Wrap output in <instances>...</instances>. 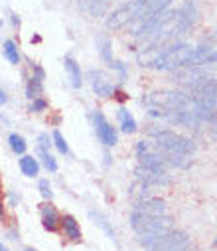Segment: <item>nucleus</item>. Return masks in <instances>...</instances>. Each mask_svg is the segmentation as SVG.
Masks as SVG:
<instances>
[{
	"label": "nucleus",
	"instance_id": "obj_1",
	"mask_svg": "<svg viewBox=\"0 0 217 251\" xmlns=\"http://www.w3.org/2000/svg\"><path fill=\"white\" fill-rule=\"evenodd\" d=\"M192 51H193V46H190V44L168 46V48L158 51V55L154 57L150 68L156 70V72H172V70H178V68H186Z\"/></svg>",
	"mask_w": 217,
	"mask_h": 251
},
{
	"label": "nucleus",
	"instance_id": "obj_2",
	"mask_svg": "<svg viewBox=\"0 0 217 251\" xmlns=\"http://www.w3.org/2000/svg\"><path fill=\"white\" fill-rule=\"evenodd\" d=\"M188 233L182 229H168L162 233H154V235H142L140 243L144 247V251H174L178 247L188 245Z\"/></svg>",
	"mask_w": 217,
	"mask_h": 251
},
{
	"label": "nucleus",
	"instance_id": "obj_3",
	"mask_svg": "<svg viewBox=\"0 0 217 251\" xmlns=\"http://www.w3.org/2000/svg\"><path fill=\"white\" fill-rule=\"evenodd\" d=\"M130 227L134 229L136 235H154V233H162L174 227V220L172 216H146L140 214L136 210H132L130 214Z\"/></svg>",
	"mask_w": 217,
	"mask_h": 251
},
{
	"label": "nucleus",
	"instance_id": "obj_4",
	"mask_svg": "<svg viewBox=\"0 0 217 251\" xmlns=\"http://www.w3.org/2000/svg\"><path fill=\"white\" fill-rule=\"evenodd\" d=\"M148 135L154 139L156 147H162L166 151L172 152H180V154H193L195 152V145L192 139L176 133V131H168V129H150Z\"/></svg>",
	"mask_w": 217,
	"mask_h": 251
},
{
	"label": "nucleus",
	"instance_id": "obj_5",
	"mask_svg": "<svg viewBox=\"0 0 217 251\" xmlns=\"http://www.w3.org/2000/svg\"><path fill=\"white\" fill-rule=\"evenodd\" d=\"M134 176L138 182L146 184L150 188H168L172 184L168 170H152V168H144L140 164L134 168Z\"/></svg>",
	"mask_w": 217,
	"mask_h": 251
},
{
	"label": "nucleus",
	"instance_id": "obj_6",
	"mask_svg": "<svg viewBox=\"0 0 217 251\" xmlns=\"http://www.w3.org/2000/svg\"><path fill=\"white\" fill-rule=\"evenodd\" d=\"M93 123H95V133L99 137V141L105 147H115L119 143V135L115 131V127H111V123L105 119V115L101 111H95L93 115Z\"/></svg>",
	"mask_w": 217,
	"mask_h": 251
},
{
	"label": "nucleus",
	"instance_id": "obj_7",
	"mask_svg": "<svg viewBox=\"0 0 217 251\" xmlns=\"http://www.w3.org/2000/svg\"><path fill=\"white\" fill-rule=\"evenodd\" d=\"M136 12H138V6H136L134 2L124 4V6H121V8H117V10H113V12L109 14L105 26H107L109 30H121V28H124V26L134 18Z\"/></svg>",
	"mask_w": 217,
	"mask_h": 251
},
{
	"label": "nucleus",
	"instance_id": "obj_8",
	"mask_svg": "<svg viewBox=\"0 0 217 251\" xmlns=\"http://www.w3.org/2000/svg\"><path fill=\"white\" fill-rule=\"evenodd\" d=\"M134 210L140 214H146V216H166L168 214V204L162 198H146V200H140L134 202Z\"/></svg>",
	"mask_w": 217,
	"mask_h": 251
},
{
	"label": "nucleus",
	"instance_id": "obj_9",
	"mask_svg": "<svg viewBox=\"0 0 217 251\" xmlns=\"http://www.w3.org/2000/svg\"><path fill=\"white\" fill-rule=\"evenodd\" d=\"M89 77H91V85H93V91L97 93V97H113V91H115V85L111 81V77L103 72H89Z\"/></svg>",
	"mask_w": 217,
	"mask_h": 251
},
{
	"label": "nucleus",
	"instance_id": "obj_10",
	"mask_svg": "<svg viewBox=\"0 0 217 251\" xmlns=\"http://www.w3.org/2000/svg\"><path fill=\"white\" fill-rule=\"evenodd\" d=\"M44 79H46L44 68H42V66H34V75L30 77L28 87H26V97H28V99L40 97V93H42V89H44Z\"/></svg>",
	"mask_w": 217,
	"mask_h": 251
},
{
	"label": "nucleus",
	"instance_id": "obj_11",
	"mask_svg": "<svg viewBox=\"0 0 217 251\" xmlns=\"http://www.w3.org/2000/svg\"><path fill=\"white\" fill-rule=\"evenodd\" d=\"M59 226H61L63 235L69 241H81V227H79V224H77V220L73 216L65 214L63 218H59Z\"/></svg>",
	"mask_w": 217,
	"mask_h": 251
},
{
	"label": "nucleus",
	"instance_id": "obj_12",
	"mask_svg": "<svg viewBox=\"0 0 217 251\" xmlns=\"http://www.w3.org/2000/svg\"><path fill=\"white\" fill-rule=\"evenodd\" d=\"M40 210H42V226L48 231H57V227H59V214H57V210L51 204H42Z\"/></svg>",
	"mask_w": 217,
	"mask_h": 251
},
{
	"label": "nucleus",
	"instance_id": "obj_13",
	"mask_svg": "<svg viewBox=\"0 0 217 251\" xmlns=\"http://www.w3.org/2000/svg\"><path fill=\"white\" fill-rule=\"evenodd\" d=\"M63 64H65V72L69 74V79H71V85H73L75 89H79L81 87V70H79V66H77V61L71 57V55H65V59H63Z\"/></svg>",
	"mask_w": 217,
	"mask_h": 251
},
{
	"label": "nucleus",
	"instance_id": "obj_14",
	"mask_svg": "<svg viewBox=\"0 0 217 251\" xmlns=\"http://www.w3.org/2000/svg\"><path fill=\"white\" fill-rule=\"evenodd\" d=\"M20 170H22V174H26V176H30V178L38 176V172H40V162H38V158L30 156V154H22V158H20Z\"/></svg>",
	"mask_w": 217,
	"mask_h": 251
},
{
	"label": "nucleus",
	"instance_id": "obj_15",
	"mask_svg": "<svg viewBox=\"0 0 217 251\" xmlns=\"http://www.w3.org/2000/svg\"><path fill=\"white\" fill-rule=\"evenodd\" d=\"M119 119H121V131L122 133H126V135L136 133V121L126 109H119Z\"/></svg>",
	"mask_w": 217,
	"mask_h": 251
},
{
	"label": "nucleus",
	"instance_id": "obj_16",
	"mask_svg": "<svg viewBox=\"0 0 217 251\" xmlns=\"http://www.w3.org/2000/svg\"><path fill=\"white\" fill-rule=\"evenodd\" d=\"M128 194H130V198H132L134 202H140V200L150 198V196H152V190H150V186H146V184H142V182L136 180V184L130 188Z\"/></svg>",
	"mask_w": 217,
	"mask_h": 251
},
{
	"label": "nucleus",
	"instance_id": "obj_17",
	"mask_svg": "<svg viewBox=\"0 0 217 251\" xmlns=\"http://www.w3.org/2000/svg\"><path fill=\"white\" fill-rule=\"evenodd\" d=\"M4 55H6V59L10 61V64H14V66H18L20 64V51H18V46H16V42L14 40H6L4 42Z\"/></svg>",
	"mask_w": 217,
	"mask_h": 251
},
{
	"label": "nucleus",
	"instance_id": "obj_18",
	"mask_svg": "<svg viewBox=\"0 0 217 251\" xmlns=\"http://www.w3.org/2000/svg\"><path fill=\"white\" fill-rule=\"evenodd\" d=\"M38 156L42 160V164L49 170V172H55L57 170V160L49 154V149H44V147H38Z\"/></svg>",
	"mask_w": 217,
	"mask_h": 251
},
{
	"label": "nucleus",
	"instance_id": "obj_19",
	"mask_svg": "<svg viewBox=\"0 0 217 251\" xmlns=\"http://www.w3.org/2000/svg\"><path fill=\"white\" fill-rule=\"evenodd\" d=\"M8 145H10V149H12L16 154H24L26 149H28L26 139H24L22 135H18V133H12V135L8 137Z\"/></svg>",
	"mask_w": 217,
	"mask_h": 251
},
{
	"label": "nucleus",
	"instance_id": "obj_20",
	"mask_svg": "<svg viewBox=\"0 0 217 251\" xmlns=\"http://www.w3.org/2000/svg\"><path fill=\"white\" fill-rule=\"evenodd\" d=\"M97 48H99V51H101V57L107 61V64L111 66L113 64V55H111V42L107 40V38H99L97 40Z\"/></svg>",
	"mask_w": 217,
	"mask_h": 251
},
{
	"label": "nucleus",
	"instance_id": "obj_21",
	"mask_svg": "<svg viewBox=\"0 0 217 251\" xmlns=\"http://www.w3.org/2000/svg\"><path fill=\"white\" fill-rule=\"evenodd\" d=\"M51 139H53V145H55V149H57L61 154H69V147H67V143H65L63 135H61L57 129L53 131V137H51Z\"/></svg>",
	"mask_w": 217,
	"mask_h": 251
},
{
	"label": "nucleus",
	"instance_id": "obj_22",
	"mask_svg": "<svg viewBox=\"0 0 217 251\" xmlns=\"http://www.w3.org/2000/svg\"><path fill=\"white\" fill-rule=\"evenodd\" d=\"M89 216L95 220V224H99V226L109 233V237H113V239H115V231H113V227L109 226V222L105 220V216H101V214H97V212H89Z\"/></svg>",
	"mask_w": 217,
	"mask_h": 251
},
{
	"label": "nucleus",
	"instance_id": "obj_23",
	"mask_svg": "<svg viewBox=\"0 0 217 251\" xmlns=\"http://www.w3.org/2000/svg\"><path fill=\"white\" fill-rule=\"evenodd\" d=\"M46 109H48V101L42 99V97L32 99V103H30V107H28L30 113H42V111H46Z\"/></svg>",
	"mask_w": 217,
	"mask_h": 251
},
{
	"label": "nucleus",
	"instance_id": "obj_24",
	"mask_svg": "<svg viewBox=\"0 0 217 251\" xmlns=\"http://www.w3.org/2000/svg\"><path fill=\"white\" fill-rule=\"evenodd\" d=\"M38 188H40V194H42V196H44L46 200H51L53 192H51V186H49V180L42 178V180H40V184H38Z\"/></svg>",
	"mask_w": 217,
	"mask_h": 251
},
{
	"label": "nucleus",
	"instance_id": "obj_25",
	"mask_svg": "<svg viewBox=\"0 0 217 251\" xmlns=\"http://www.w3.org/2000/svg\"><path fill=\"white\" fill-rule=\"evenodd\" d=\"M111 68H113V70H117V72L121 74V77H122V79L126 77V70H124V66L121 64V61H113V64H111Z\"/></svg>",
	"mask_w": 217,
	"mask_h": 251
},
{
	"label": "nucleus",
	"instance_id": "obj_26",
	"mask_svg": "<svg viewBox=\"0 0 217 251\" xmlns=\"http://www.w3.org/2000/svg\"><path fill=\"white\" fill-rule=\"evenodd\" d=\"M38 143H40L38 147H44V149H49V145H51L48 135H40V137H38Z\"/></svg>",
	"mask_w": 217,
	"mask_h": 251
},
{
	"label": "nucleus",
	"instance_id": "obj_27",
	"mask_svg": "<svg viewBox=\"0 0 217 251\" xmlns=\"http://www.w3.org/2000/svg\"><path fill=\"white\" fill-rule=\"evenodd\" d=\"M10 22H12V26H14V28H18V26H20V18H18L16 14H10Z\"/></svg>",
	"mask_w": 217,
	"mask_h": 251
},
{
	"label": "nucleus",
	"instance_id": "obj_28",
	"mask_svg": "<svg viewBox=\"0 0 217 251\" xmlns=\"http://www.w3.org/2000/svg\"><path fill=\"white\" fill-rule=\"evenodd\" d=\"M6 101H8V95H6V93H4L2 89H0V107H2V105H4Z\"/></svg>",
	"mask_w": 217,
	"mask_h": 251
},
{
	"label": "nucleus",
	"instance_id": "obj_29",
	"mask_svg": "<svg viewBox=\"0 0 217 251\" xmlns=\"http://www.w3.org/2000/svg\"><path fill=\"white\" fill-rule=\"evenodd\" d=\"M113 95H115V97H117V99H119V101H124V99H126V95H124V93H122V91H117V89H115V91H113Z\"/></svg>",
	"mask_w": 217,
	"mask_h": 251
},
{
	"label": "nucleus",
	"instance_id": "obj_30",
	"mask_svg": "<svg viewBox=\"0 0 217 251\" xmlns=\"http://www.w3.org/2000/svg\"><path fill=\"white\" fill-rule=\"evenodd\" d=\"M4 218V204H2V198H0V220Z\"/></svg>",
	"mask_w": 217,
	"mask_h": 251
},
{
	"label": "nucleus",
	"instance_id": "obj_31",
	"mask_svg": "<svg viewBox=\"0 0 217 251\" xmlns=\"http://www.w3.org/2000/svg\"><path fill=\"white\" fill-rule=\"evenodd\" d=\"M211 40L217 44V28H215V30H213V34H211Z\"/></svg>",
	"mask_w": 217,
	"mask_h": 251
},
{
	"label": "nucleus",
	"instance_id": "obj_32",
	"mask_svg": "<svg viewBox=\"0 0 217 251\" xmlns=\"http://www.w3.org/2000/svg\"><path fill=\"white\" fill-rule=\"evenodd\" d=\"M174 251H190V247H188V245H184V247H178V249H174Z\"/></svg>",
	"mask_w": 217,
	"mask_h": 251
},
{
	"label": "nucleus",
	"instance_id": "obj_33",
	"mask_svg": "<svg viewBox=\"0 0 217 251\" xmlns=\"http://www.w3.org/2000/svg\"><path fill=\"white\" fill-rule=\"evenodd\" d=\"M0 251H8V247H6V245H2V243H0Z\"/></svg>",
	"mask_w": 217,
	"mask_h": 251
},
{
	"label": "nucleus",
	"instance_id": "obj_34",
	"mask_svg": "<svg viewBox=\"0 0 217 251\" xmlns=\"http://www.w3.org/2000/svg\"><path fill=\"white\" fill-rule=\"evenodd\" d=\"M26 251H34V249H26Z\"/></svg>",
	"mask_w": 217,
	"mask_h": 251
},
{
	"label": "nucleus",
	"instance_id": "obj_35",
	"mask_svg": "<svg viewBox=\"0 0 217 251\" xmlns=\"http://www.w3.org/2000/svg\"><path fill=\"white\" fill-rule=\"evenodd\" d=\"M215 245H217V237H215Z\"/></svg>",
	"mask_w": 217,
	"mask_h": 251
},
{
	"label": "nucleus",
	"instance_id": "obj_36",
	"mask_svg": "<svg viewBox=\"0 0 217 251\" xmlns=\"http://www.w3.org/2000/svg\"><path fill=\"white\" fill-rule=\"evenodd\" d=\"M0 26H2V20H0Z\"/></svg>",
	"mask_w": 217,
	"mask_h": 251
}]
</instances>
